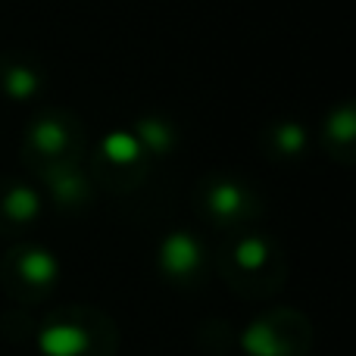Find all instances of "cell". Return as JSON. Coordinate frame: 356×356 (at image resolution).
<instances>
[{
	"mask_svg": "<svg viewBox=\"0 0 356 356\" xmlns=\"http://www.w3.org/2000/svg\"><path fill=\"white\" fill-rule=\"evenodd\" d=\"M266 259H269V247H266V241H259V238L241 241L238 250H234V263H238L241 269H259Z\"/></svg>",
	"mask_w": 356,
	"mask_h": 356,
	"instance_id": "obj_7",
	"label": "cell"
},
{
	"mask_svg": "<svg viewBox=\"0 0 356 356\" xmlns=\"http://www.w3.org/2000/svg\"><path fill=\"white\" fill-rule=\"evenodd\" d=\"M56 272H60V266H56L54 253L41 250V247L25 250L22 259H19V275H22L29 284H50L56 278Z\"/></svg>",
	"mask_w": 356,
	"mask_h": 356,
	"instance_id": "obj_3",
	"label": "cell"
},
{
	"mask_svg": "<svg viewBox=\"0 0 356 356\" xmlns=\"http://www.w3.org/2000/svg\"><path fill=\"white\" fill-rule=\"evenodd\" d=\"M160 266L166 275L184 278L200 266V244L191 238L188 232H175L163 241V250H160Z\"/></svg>",
	"mask_w": 356,
	"mask_h": 356,
	"instance_id": "obj_2",
	"label": "cell"
},
{
	"mask_svg": "<svg viewBox=\"0 0 356 356\" xmlns=\"http://www.w3.org/2000/svg\"><path fill=\"white\" fill-rule=\"evenodd\" d=\"M104 150L116 163H129V160H135L138 156V144H135V138H129V135H113L110 141L104 144Z\"/></svg>",
	"mask_w": 356,
	"mask_h": 356,
	"instance_id": "obj_8",
	"label": "cell"
},
{
	"mask_svg": "<svg viewBox=\"0 0 356 356\" xmlns=\"http://www.w3.org/2000/svg\"><path fill=\"white\" fill-rule=\"evenodd\" d=\"M91 347L85 328L72 325V322H54V325H44L38 334V350L44 356H81Z\"/></svg>",
	"mask_w": 356,
	"mask_h": 356,
	"instance_id": "obj_1",
	"label": "cell"
},
{
	"mask_svg": "<svg viewBox=\"0 0 356 356\" xmlns=\"http://www.w3.org/2000/svg\"><path fill=\"white\" fill-rule=\"evenodd\" d=\"M241 347L250 356H282V341L269 322H250L241 334Z\"/></svg>",
	"mask_w": 356,
	"mask_h": 356,
	"instance_id": "obj_4",
	"label": "cell"
},
{
	"mask_svg": "<svg viewBox=\"0 0 356 356\" xmlns=\"http://www.w3.org/2000/svg\"><path fill=\"white\" fill-rule=\"evenodd\" d=\"M38 209H41V200H38V194L35 191H29V188H13L10 194H6V200H3V213L10 216L13 222L35 219Z\"/></svg>",
	"mask_w": 356,
	"mask_h": 356,
	"instance_id": "obj_5",
	"label": "cell"
},
{
	"mask_svg": "<svg viewBox=\"0 0 356 356\" xmlns=\"http://www.w3.org/2000/svg\"><path fill=\"white\" fill-rule=\"evenodd\" d=\"M209 207H213L216 216H222V219H228V216H238L241 207H244V194H241L238 184H216L213 191H209Z\"/></svg>",
	"mask_w": 356,
	"mask_h": 356,
	"instance_id": "obj_6",
	"label": "cell"
}]
</instances>
